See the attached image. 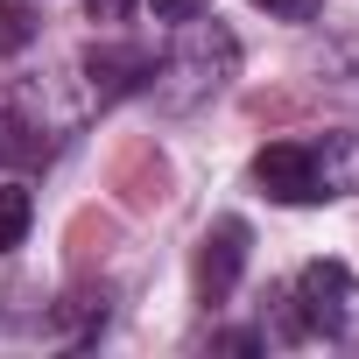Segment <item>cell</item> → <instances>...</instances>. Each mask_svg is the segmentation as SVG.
<instances>
[{"mask_svg":"<svg viewBox=\"0 0 359 359\" xmlns=\"http://www.w3.org/2000/svg\"><path fill=\"white\" fill-rule=\"evenodd\" d=\"M296 317L317 338H359V282L345 261H310L296 275Z\"/></svg>","mask_w":359,"mask_h":359,"instance_id":"6da1fadb","label":"cell"},{"mask_svg":"<svg viewBox=\"0 0 359 359\" xmlns=\"http://www.w3.org/2000/svg\"><path fill=\"white\" fill-rule=\"evenodd\" d=\"M254 184H261L275 205H317V198H331V176H324V162H317L303 141L261 148V155H254Z\"/></svg>","mask_w":359,"mask_h":359,"instance_id":"7a4b0ae2","label":"cell"},{"mask_svg":"<svg viewBox=\"0 0 359 359\" xmlns=\"http://www.w3.org/2000/svg\"><path fill=\"white\" fill-rule=\"evenodd\" d=\"M247 268V219H219L205 240H198V296L205 303H226L233 282Z\"/></svg>","mask_w":359,"mask_h":359,"instance_id":"3957f363","label":"cell"},{"mask_svg":"<svg viewBox=\"0 0 359 359\" xmlns=\"http://www.w3.org/2000/svg\"><path fill=\"white\" fill-rule=\"evenodd\" d=\"M85 71H92V85L106 78V92H127L134 78H155V64H148V57H134V50H92V57H85Z\"/></svg>","mask_w":359,"mask_h":359,"instance_id":"277c9868","label":"cell"},{"mask_svg":"<svg viewBox=\"0 0 359 359\" xmlns=\"http://www.w3.org/2000/svg\"><path fill=\"white\" fill-rule=\"evenodd\" d=\"M36 29H43V15L29 0H0V57H22L36 43Z\"/></svg>","mask_w":359,"mask_h":359,"instance_id":"5b68a950","label":"cell"},{"mask_svg":"<svg viewBox=\"0 0 359 359\" xmlns=\"http://www.w3.org/2000/svg\"><path fill=\"white\" fill-rule=\"evenodd\" d=\"M29 219H36L29 191L22 184H0V247H22L29 240Z\"/></svg>","mask_w":359,"mask_h":359,"instance_id":"8992f818","label":"cell"},{"mask_svg":"<svg viewBox=\"0 0 359 359\" xmlns=\"http://www.w3.org/2000/svg\"><path fill=\"white\" fill-rule=\"evenodd\" d=\"M254 8H268L275 22H310V15L324 8V0H254Z\"/></svg>","mask_w":359,"mask_h":359,"instance_id":"52a82bcc","label":"cell"},{"mask_svg":"<svg viewBox=\"0 0 359 359\" xmlns=\"http://www.w3.org/2000/svg\"><path fill=\"white\" fill-rule=\"evenodd\" d=\"M212 0H155V22H198Z\"/></svg>","mask_w":359,"mask_h":359,"instance_id":"ba28073f","label":"cell"},{"mask_svg":"<svg viewBox=\"0 0 359 359\" xmlns=\"http://www.w3.org/2000/svg\"><path fill=\"white\" fill-rule=\"evenodd\" d=\"M85 15H92V22H127L134 0H85Z\"/></svg>","mask_w":359,"mask_h":359,"instance_id":"9c48e42d","label":"cell"}]
</instances>
